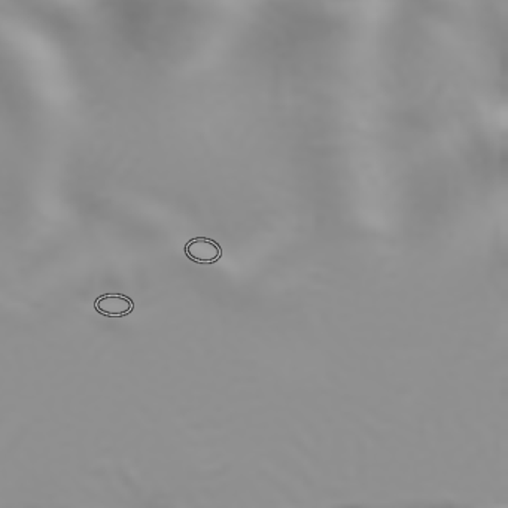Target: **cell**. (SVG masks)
<instances>
[{
    "mask_svg": "<svg viewBox=\"0 0 508 508\" xmlns=\"http://www.w3.org/2000/svg\"><path fill=\"white\" fill-rule=\"evenodd\" d=\"M186 255L193 263L215 264L222 257L220 243L207 237H195L186 245Z\"/></svg>",
    "mask_w": 508,
    "mask_h": 508,
    "instance_id": "obj_1",
    "label": "cell"
},
{
    "mask_svg": "<svg viewBox=\"0 0 508 508\" xmlns=\"http://www.w3.org/2000/svg\"><path fill=\"white\" fill-rule=\"evenodd\" d=\"M95 309L108 318H124L133 312L134 303L122 294H104L95 300Z\"/></svg>",
    "mask_w": 508,
    "mask_h": 508,
    "instance_id": "obj_2",
    "label": "cell"
}]
</instances>
